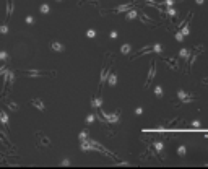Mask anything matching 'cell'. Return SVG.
<instances>
[{
    "label": "cell",
    "mask_w": 208,
    "mask_h": 169,
    "mask_svg": "<svg viewBox=\"0 0 208 169\" xmlns=\"http://www.w3.org/2000/svg\"><path fill=\"white\" fill-rule=\"evenodd\" d=\"M205 84H208V78H206V80H205Z\"/></svg>",
    "instance_id": "60d3db41"
},
{
    "label": "cell",
    "mask_w": 208,
    "mask_h": 169,
    "mask_svg": "<svg viewBox=\"0 0 208 169\" xmlns=\"http://www.w3.org/2000/svg\"><path fill=\"white\" fill-rule=\"evenodd\" d=\"M107 76H109V67L104 65L102 72H101V80H99V81H101V84H104V81L107 80Z\"/></svg>",
    "instance_id": "ba28073f"
},
{
    "label": "cell",
    "mask_w": 208,
    "mask_h": 169,
    "mask_svg": "<svg viewBox=\"0 0 208 169\" xmlns=\"http://www.w3.org/2000/svg\"><path fill=\"white\" fill-rule=\"evenodd\" d=\"M154 94L158 96V98H163V94H164V93H163V88L161 86H156L154 88Z\"/></svg>",
    "instance_id": "44dd1931"
},
{
    "label": "cell",
    "mask_w": 208,
    "mask_h": 169,
    "mask_svg": "<svg viewBox=\"0 0 208 169\" xmlns=\"http://www.w3.org/2000/svg\"><path fill=\"white\" fill-rule=\"evenodd\" d=\"M130 49H132L130 44H124V46L121 47V52L122 54H130Z\"/></svg>",
    "instance_id": "e0dca14e"
},
{
    "label": "cell",
    "mask_w": 208,
    "mask_h": 169,
    "mask_svg": "<svg viewBox=\"0 0 208 169\" xmlns=\"http://www.w3.org/2000/svg\"><path fill=\"white\" fill-rule=\"evenodd\" d=\"M132 5H133V0H132L130 3H125V5L117 7V8H115V11H117V13H121V11H127V10H130V8H132Z\"/></svg>",
    "instance_id": "9c48e42d"
},
{
    "label": "cell",
    "mask_w": 208,
    "mask_h": 169,
    "mask_svg": "<svg viewBox=\"0 0 208 169\" xmlns=\"http://www.w3.org/2000/svg\"><path fill=\"white\" fill-rule=\"evenodd\" d=\"M7 59V52H0V60Z\"/></svg>",
    "instance_id": "e575fe53"
},
{
    "label": "cell",
    "mask_w": 208,
    "mask_h": 169,
    "mask_svg": "<svg viewBox=\"0 0 208 169\" xmlns=\"http://www.w3.org/2000/svg\"><path fill=\"white\" fill-rule=\"evenodd\" d=\"M57 2H62V0H57Z\"/></svg>",
    "instance_id": "b9f144b4"
},
{
    "label": "cell",
    "mask_w": 208,
    "mask_h": 169,
    "mask_svg": "<svg viewBox=\"0 0 208 169\" xmlns=\"http://www.w3.org/2000/svg\"><path fill=\"white\" fill-rule=\"evenodd\" d=\"M26 23H28V25H33V23H34V18H33V17H26Z\"/></svg>",
    "instance_id": "f546056e"
},
{
    "label": "cell",
    "mask_w": 208,
    "mask_h": 169,
    "mask_svg": "<svg viewBox=\"0 0 208 169\" xmlns=\"http://www.w3.org/2000/svg\"><path fill=\"white\" fill-rule=\"evenodd\" d=\"M167 13H169V17H176V15H177V11H176L174 8H171V7H169V8H167Z\"/></svg>",
    "instance_id": "4316f807"
},
{
    "label": "cell",
    "mask_w": 208,
    "mask_h": 169,
    "mask_svg": "<svg viewBox=\"0 0 208 169\" xmlns=\"http://www.w3.org/2000/svg\"><path fill=\"white\" fill-rule=\"evenodd\" d=\"M39 10H41V13H42V15H47V13L50 11V8H49V5H47V3H42Z\"/></svg>",
    "instance_id": "d6986e66"
},
{
    "label": "cell",
    "mask_w": 208,
    "mask_h": 169,
    "mask_svg": "<svg viewBox=\"0 0 208 169\" xmlns=\"http://www.w3.org/2000/svg\"><path fill=\"white\" fill-rule=\"evenodd\" d=\"M153 51L156 52V54H163V46H161V44H154Z\"/></svg>",
    "instance_id": "7402d4cb"
},
{
    "label": "cell",
    "mask_w": 208,
    "mask_h": 169,
    "mask_svg": "<svg viewBox=\"0 0 208 169\" xmlns=\"http://www.w3.org/2000/svg\"><path fill=\"white\" fill-rule=\"evenodd\" d=\"M203 2H205V0H195V3H197V5H202Z\"/></svg>",
    "instance_id": "f35d334b"
},
{
    "label": "cell",
    "mask_w": 208,
    "mask_h": 169,
    "mask_svg": "<svg viewBox=\"0 0 208 169\" xmlns=\"http://www.w3.org/2000/svg\"><path fill=\"white\" fill-rule=\"evenodd\" d=\"M179 57L189 60V57H190V51H189V49H181V52H179Z\"/></svg>",
    "instance_id": "7c38bea8"
},
{
    "label": "cell",
    "mask_w": 208,
    "mask_h": 169,
    "mask_svg": "<svg viewBox=\"0 0 208 169\" xmlns=\"http://www.w3.org/2000/svg\"><path fill=\"white\" fill-rule=\"evenodd\" d=\"M23 73H25L26 76H36V78H38V76H47V75L54 76L55 72H47V70L46 72H44V70H25Z\"/></svg>",
    "instance_id": "6da1fadb"
},
{
    "label": "cell",
    "mask_w": 208,
    "mask_h": 169,
    "mask_svg": "<svg viewBox=\"0 0 208 169\" xmlns=\"http://www.w3.org/2000/svg\"><path fill=\"white\" fill-rule=\"evenodd\" d=\"M119 166H129V163H127V161H122V163H119Z\"/></svg>",
    "instance_id": "74e56055"
},
{
    "label": "cell",
    "mask_w": 208,
    "mask_h": 169,
    "mask_svg": "<svg viewBox=\"0 0 208 169\" xmlns=\"http://www.w3.org/2000/svg\"><path fill=\"white\" fill-rule=\"evenodd\" d=\"M154 76H156V63H154V62H151V67H150V72H148V76H146V83H145V86H150V83L154 80Z\"/></svg>",
    "instance_id": "7a4b0ae2"
},
{
    "label": "cell",
    "mask_w": 208,
    "mask_h": 169,
    "mask_svg": "<svg viewBox=\"0 0 208 169\" xmlns=\"http://www.w3.org/2000/svg\"><path fill=\"white\" fill-rule=\"evenodd\" d=\"M50 47H52V51H54V52H59V54L65 52V46H63L62 42H59V41H52Z\"/></svg>",
    "instance_id": "3957f363"
},
{
    "label": "cell",
    "mask_w": 208,
    "mask_h": 169,
    "mask_svg": "<svg viewBox=\"0 0 208 169\" xmlns=\"http://www.w3.org/2000/svg\"><path fill=\"white\" fill-rule=\"evenodd\" d=\"M109 38H111V39H115V38H117V31H111Z\"/></svg>",
    "instance_id": "4dcf8cb0"
},
{
    "label": "cell",
    "mask_w": 208,
    "mask_h": 169,
    "mask_svg": "<svg viewBox=\"0 0 208 169\" xmlns=\"http://www.w3.org/2000/svg\"><path fill=\"white\" fill-rule=\"evenodd\" d=\"M38 138L41 140V142H42L44 145H46V146H47V145H50V140L47 138V137H44V135L41 134V132H38Z\"/></svg>",
    "instance_id": "5bb4252c"
},
{
    "label": "cell",
    "mask_w": 208,
    "mask_h": 169,
    "mask_svg": "<svg viewBox=\"0 0 208 169\" xmlns=\"http://www.w3.org/2000/svg\"><path fill=\"white\" fill-rule=\"evenodd\" d=\"M107 84H109V86H114L115 83H117V75L115 73H109V76H107Z\"/></svg>",
    "instance_id": "30bf717a"
},
{
    "label": "cell",
    "mask_w": 208,
    "mask_h": 169,
    "mask_svg": "<svg viewBox=\"0 0 208 169\" xmlns=\"http://www.w3.org/2000/svg\"><path fill=\"white\" fill-rule=\"evenodd\" d=\"M91 104H93L94 107H101L102 106V99L101 98H93L91 99Z\"/></svg>",
    "instance_id": "2e32d148"
},
{
    "label": "cell",
    "mask_w": 208,
    "mask_h": 169,
    "mask_svg": "<svg viewBox=\"0 0 208 169\" xmlns=\"http://www.w3.org/2000/svg\"><path fill=\"white\" fill-rule=\"evenodd\" d=\"M176 39H177V41H179V42H181V41H182V39H184V34L181 33V31H177V33H176Z\"/></svg>",
    "instance_id": "83f0119b"
},
{
    "label": "cell",
    "mask_w": 208,
    "mask_h": 169,
    "mask_svg": "<svg viewBox=\"0 0 208 169\" xmlns=\"http://www.w3.org/2000/svg\"><path fill=\"white\" fill-rule=\"evenodd\" d=\"M69 164H70V159H63L62 161V166H69Z\"/></svg>",
    "instance_id": "836d02e7"
},
{
    "label": "cell",
    "mask_w": 208,
    "mask_h": 169,
    "mask_svg": "<svg viewBox=\"0 0 208 169\" xmlns=\"http://www.w3.org/2000/svg\"><path fill=\"white\" fill-rule=\"evenodd\" d=\"M86 36H88L90 39H93L94 36H96V31H94V29H88V31H86Z\"/></svg>",
    "instance_id": "cb8c5ba5"
},
{
    "label": "cell",
    "mask_w": 208,
    "mask_h": 169,
    "mask_svg": "<svg viewBox=\"0 0 208 169\" xmlns=\"http://www.w3.org/2000/svg\"><path fill=\"white\" fill-rule=\"evenodd\" d=\"M31 104H33V106H36L39 111H46V104H44L39 98H33V99H31Z\"/></svg>",
    "instance_id": "5b68a950"
},
{
    "label": "cell",
    "mask_w": 208,
    "mask_h": 169,
    "mask_svg": "<svg viewBox=\"0 0 208 169\" xmlns=\"http://www.w3.org/2000/svg\"><path fill=\"white\" fill-rule=\"evenodd\" d=\"M174 5V0H166V7H173Z\"/></svg>",
    "instance_id": "1f68e13d"
},
{
    "label": "cell",
    "mask_w": 208,
    "mask_h": 169,
    "mask_svg": "<svg viewBox=\"0 0 208 169\" xmlns=\"http://www.w3.org/2000/svg\"><path fill=\"white\" fill-rule=\"evenodd\" d=\"M91 2H93V0H91Z\"/></svg>",
    "instance_id": "7bdbcfd3"
},
{
    "label": "cell",
    "mask_w": 208,
    "mask_h": 169,
    "mask_svg": "<svg viewBox=\"0 0 208 169\" xmlns=\"http://www.w3.org/2000/svg\"><path fill=\"white\" fill-rule=\"evenodd\" d=\"M0 33L7 34V33H8V26H7V25H0Z\"/></svg>",
    "instance_id": "d4e9b609"
},
{
    "label": "cell",
    "mask_w": 208,
    "mask_h": 169,
    "mask_svg": "<svg viewBox=\"0 0 208 169\" xmlns=\"http://www.w3.org/2000/svg\"><path fill=\"white\" fill-rule=\"evenodd\" d=\"M7 104H8V107H10L11 111H18V106H17V104H15L13 101H7Z\"/></svg>",
    "instance_id": "603a6c76"
},
{
    "label": "cell",
    "mask_w": 208,
    "mask_h": 169,
    "mask_svg": "<svg viewBox=\"0 0 208 169\" xmlns=\"http://www.w3.org/2000/svg\"><path fill=\"white\" fill-rule=\"evenodd\" d=\"M0 122H2L7 128H8V115H7V112L3 111V109H0Z\"/></svg>",
    "instance_id": "8992f818"
},
{
    "label": "cell",
    "mask_w": 208,
    "mask_h": 169,
    "mask_svg": "<svg viewBox=\"0 0 208 169\" xmlns=\"http://www.w3.org/2000/svg\"><path fill=\"white\" fill-rule=\"evenodd\" d=\"M146 2H150V3H153V0H146Z\"/></svg>",
    "instance_id": "ab89813d"
},
{
    "label": "cell",
    "mask_w": 208,
    "mask_h": 169,
    "mask_svg": "<svg viewBox=\"0 0 208 169\" xmlns=\"http://www.w3.org/2000/svg\"><path fill=\"white\" fill-rule=\"evenodd\" d=\"M177 155L181 156V158H184V156L187 155V146H185V145H181V146L177 148Z\"/></svg>",
    "instance_id": "8fae6325"
},
{
    "label": "cell",
    "mask_w": 208,
    "mask_h": 169,
    "mask_svg": "<svg viewBox=\"0 0 208 169\" xmlns=\"http://www.w3.org/2000/svg\"><path fill=\"white\" fill-rule=\"evenodd\" d=\"M94 119H96V117H94V114H90V115L86 117V122H88V124H91V122H94Z\"/></svg>",
    "instance_id": "f1b7e54d"
},
{
    "label": "cell",
    "mask_w": 208,
    "mask_h": 169,
    "mask_svg": "<svg viewBox=\"0 0 208 169\" xmlns=\"http://www.w3.org/2000/svg\"><path fill=\"white\" fill-rule=\"evenodd\" d=\"M0 158H2V156H0Z\"/></svg>",
    "instance_id": "ee69618b"
},
{
    "label": "cell",
    "mask_w": 208,
    "mask_h": 169,
    "mask_svg": "<svg viewBox=\"0 0 208 169\" xmlns=\"http://www.w3.org/2000/svg\"><path fill=\"white\" fill-rule=\"evenodd\" d=\"M192 125H194V127H200V122H198V120H194V122H192Z\"/></svg>",
    "instance_id": "8d00e7d4"
},
{
    "label": "cell",
    "mask_w": 208,
    "mask_h": 169,
    "mask_svg": "<svg viewBox=\"0 0 208 169\" xmlns=\"http://www.w3.org/2000/svg\"><path fill=\"white\" fill-rule=\"evenodd\" d=\"M5 70H7V67H5V65L0 67V75H3V72H5Z\"/></svg>",
    "instance_id": "d590c367"
},
{
    "label": "cell",
    "mask_w": 208,
    "mask_h": 169,
    "mask_svg": "<svg viewBox=\"0 0 208 169\" xmlns=\"http://www.w3.org/2000/svg\"><path fill=\"white\" fill-rule=\"evenodd\" d=\"M197 57H198V54H192L190 52V60H187V65H189V68L195 63V60H197Z\"/></svg>",
    "instance_id": "9a60e30c"
},
{
    "label": "cell",
    "mask_w": 208,
    "mask_h": 169,
    "mask_svg": "<svg viewBox=\"0 0 208 169\" xmlns=\"http://www.w3.org/2000/svg\"><path fill=\"white\" fill-rule=\"evenodd\" d=\"M13 8H15L13 0H8V2H7V20L11 17V13H13Z\"/></svg>",
    "instance_id": "52a82bcc"
},
{
    "label": "cell",
    "mask_w": 208,
    "mask_h": 169,
    "mask_svg": "<svg viewBox=\"0 0 208 169\" xmlns=\"http://www.w3.org/2000/svg\"><path fill=\"white\" fill-rule=\"evenodd\" d=\"M142 112H143V109H142V107H137V109H135V114H137V115H140V114H142Z\"/></svg>",
    "instance_id": "d6a6232c"
},
{
    "label": "cell",
    "mask_w": 208,
    "mask_h": 169,
    "mask_svg": "<svg viewBox=\"0 0 208 169\" xmlns=\"http://www.w3.org/2000/svg\"><path fill=\"white\" fill-rule=\"evenodd\" d=\"M119 115H121V112H114V114H106V112H102V117H106V120H107V122H117V120H119Z\"/></svg>",
    "instance_id": "277c9868"
},
{
    "label": "cell",
    "mask_w": 208,
    "mask_h": 169,
    "mask_svg": "<svg viewBox=\"0 0 208 169\" xmlns=\"http://www.w3.org/2000/svg\"><path fill=\"white\" fill-rule=\"evenodd\" d=\"M181 33L184 34V36H187L190 33V26H189V23H185V25H182V29H181Z\"/></svg>",
    "instance_id": "ac0fdd59"
},
{
    "label": "cell",
    "mask_w": 208,
    "mask_h": 169,
    "mask_svg": "<svg viewBox=\"0 0 208 169\" xmlns=\"http://www.w3.org/2000/svg\"><path fill=\"white\" fill-rule=\"evenodd\" d=\"M137 17H138V11H137V10H130L129 13L125 15V18H127V20H135Z\"/></svg>",
    "instance_id": "4fadbf2b"
},
{
    "label": "cell",
    "mask_w": 208,
    "mask_h": 169,
    "mask_svg": "<svg viewBox=\"0 0 208 169\" xmlns=\"http://www.w3.org/2000/svg\"><path fill=\"white\" fill-rule=\"evenodd\" d=\"M86 138H88V130H83L80 134V140H86Z\"/></svg>",
    "instance_id": "484cf974"
},
{
    "label": "cell",
    "mask_w": 208,
    "mask_h": 169,
    "mask_svg": "<svg viewBox=\"0 0 208 169\" xmlns=\"http://www.w3.org/2000/svg\"><path fill=\"white\" fill-rule=\"evenodd\" d=\"M154 150L159 151V153L164 150V145H163V142H156V143H154Z\"/></svg>",
    "instance_id": "ffe728a7"
}]
</instances>
